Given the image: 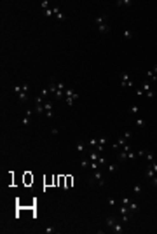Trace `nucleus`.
<instances>
[{
  "mask_svg": "<svg viewBox=\"0 0 157 234\" xmlns=\"http://www.w3.org/2000/svg\"><path fill=\"white\" fill-rule=\"evenodd\" d=\"M49 91H51L54 96L59 100V98H65V91H66V86L63 82H51L49 86Z\"/></svg>",
  "mask_w": 157,
  "mask_h": 234,
  "instance_id": "obj_1",
  "label": "nucleus"
},
{
  "mask_svg": "<svg viewBox=\"0 0 157 234\" xmlns=\"http://www.w3.org/2000/svg\"><path fill=\"white\" fill-rule=\"evenodd\" d=\"M94 25H96V28H98L101 33H108L110 25H108L107 16H96V18H94Z\"/></svg>",
  "mask_w": 157,
  "mask_h": 234,
  "instance_id": "obj_2",
  "label": "nucleus"
},
{
  "mask_svg": "<svg viewBox=\"0 0 157 234\" xmlns=\"http://www.w3.org/2000/svg\"><path fill=\"white\" fill-rule=\"evenodd\" d=\"M131 136H133V133H131V131H126V133H124V135H122V136L119 138V140L112 145V149H113V150H117V152H119V150H121L122 147H124V145L127 143V140H129Z\"/></svg>",
  "mask_w": 157,
  "mask_h": 234,
  "instance_id": "obj_3",
  "label": "nucleus"
},
{
  "mask_svg": "<svg viewBox=\"0 0 157 234\" xmlns=\"http://www.w3.org/2000/svg\"><path fill=\"white\" fill-rule=\"evenodd\" d=\"M89 184H98L100 187L105 185V178H103V175H101V170H94V171L91 173V177H89Z\"/></svg>",
  "mask_w": 157,
  "mask_h": 234,
  "instance_id": "obj_4",
  "label": "nucleus"
},
{
  "mask_svg": "<svg viewBox=\"0 0 157 234\" xmlns=\"http://www.w3.org/2000/svg\"><path fill=\"white\" fill-rule=\"evenodd\" d=\"M28 84H23V86H16V88H14V93L17 94V96H19V100H21V102H26V96H28Z\"/></svg>",
  "mask_w": 157,
  "mask_h": 234,
  "instance_id": "obj_5",
  "label": "nucleus"
},
{
  "mask_svg": "<svg viewBox=\"0 0 157 234\" xmlns=\"http://www.w3.org/2000/svg\"><path fill=\"white\" fill-rule=\"evenodd\" d=\"M119 84L122 86V88H133V80H131L129 74H126V72H122L121 75H119Z\"/></svg>",
  "mask_w": 157,
  "mask_h": 234,
  "instance_id": "obj_6",
  "label": "nucleus"
},
{
  "mask_svg": "<svg viewBox=\"0 0 157 234\" xmlns=\"http://www.w3.org/2000/svg\"><path fill=\"white\" fill-rule=\"evenodd\" d=\"M141 93L143 94H147L148 98H154V86L150 84V80H143V82H141Z\"/></svg>",
  "mask_w": 157,
  "mask_h": 234,
  "instance_id": "obj_7",
  "label": "nucleus"
},
{
  "mask_svg": "<svg viewBox=\"0 0 157 234\" xmlns=\"http://www.w3.org/2000/svg\"><path fill=\"white\" fill-rule=\"evenodd\" d=\"M77 98H78V94L74 93L72 89H66V91H65V102H66V105H68V107L74 105V102L77 100Z\"/></svg>",
  "mask_w": 157,
  "mask_h": 234,
  "instance_id": "obj_8",
  "label": "nucleus"
},
{
  "mask_svg": "<svg viewBox=\"0 0 157 234\" xmlns=\"http://www.w3.org/2000/svg\"><path fill=\"white\" fill-rule=\"evenodd\" d=\"M155 175H157V163L154 161V163H150V164H148V168L145 170V177L150 180V178H154Z\"/></svg>",
  "mask_w": 157,
  "mask_h": 234,
  "instance_id": "obj_9",
  "label": "nucleus"
},
{
  "mask_svg": "<svg viewBox=\"0 0 157 234\" xmlns=\"http://www.w3.org/2000/svg\"><path fill=\"white\" fill-rule=\"evenodd\" d=\"M136 155H140V157H145L148 163H154V161H155V155H154L152 152H147V150H138V152H136Z\"/></svg>",
  "mask_w": 157,
  "mask_h": 234,
  "instance_id": "obj_10",
  "label": "nucleus"
},
{
  "mask_svg": "<svg viewBox=\"0 0 157 234\" xmlns=\"http://www.w3.org/2000/svg\"><path fill=\"white\" fill-rule=\"evenodd\" d=\"M110 231H112V232H115V234H122L126 229H124V225H122L121 222H115V224L112 225V229H110Z\"/></svg>",
  "mask_w": 157,
  "mask_h": 234,
  "instance_id": "obj_11",
  "label": "nucleus"
},
{
  "mask_svg": "<svg viewBox=\"0 0 157 234\" xmlns=\"http://www.w3.org/2000/svg\"><path fill=\"white\" fill-rule=\"evenodd\" d=\"M147 80H154V82H157V66H154L152 70L147 72Z\"/></svg>",
  "mask_w": 157,
  "mask_h": 234,
  "instance_id": "obj_12",
  "label": "nucleus"
},
{
  "mask_svg": "<svg viewBox=\"0 0 157 234\" xmlns=\"http://www.w3.org/2000/svg\"><path fill=\"white\" fill-rule=\"evenodd\" d=\"M100 157H101V152H98V150H93V152H89L87 154V159L89 161H100Z\"/></svg>",
  "mask_w": 157,
  "mask_h": 234,
  "instance_id": "obj_13",
  "label": "nucleus"
},
{
  "mask_svg": "<svg viewBox=\"0 0 157 234\" xmlns=\"http://www.w3.org/2000/svg\"><path fill=\"white\" fill-rule=\"evenodd\" d=\"M44 112H45L47 117H52V114H54V110H52V103H49V102L44 103Z\"/></svg>",
  "mask_w": 157,
  "mask_h": 234,
  "instance_id": "obj_14",
  "label": "nucleus"
},
{
  "mask_svg": "<svg viewBox=\"0 0 157 234\" xmlns=\"http://www.w3.org/2000/svg\"><path fill=\"white\" fill-rule=\"evenodd\" d=\"M105 168H107V171H108V173H115L119 170V164L117 163H107Z\"/></svg>",
  "mask_w": 157,
  "mask_h": 234,
  "instance_id": "obj_15",
  "label": "nucleus"
},
{
  "mask_svg": "<svg viewBox=\"0 0 157 234\" xmlns=\"http://www.w3.org/2000/svg\"><path fill=\"white\" fill-rule=\"evenodd\" d=\"M115 222H117V220H115V217H112V215H108L107 218H105V224H107V227H108V229H112V225L115 224Z\"/></svg>",
  "mask_w": 157,
  "mask_h": 234,
  "instance_id": "obj_16",
  "label": "nucleus"
},
{
  "mask_svg": "<svg viewBox=\"0 0 157 234\" xmlns=\"http://www.w3.org/2000/svg\"><path fill=\"white\" fill-rule=\"evenodd\" d=\"M54 16H56V19H59V21H65L66 19V16L63 12H61L59 9H58V7H54Z\"/></svg>",
  "mask_w": 157,
  "mask_h": 234,
  "instance_id": "obj_17",
  "label": "nucleus"
},
{
  "mask_svg": "<svg viewBox=\"0 0 157 234\" xmlns=\"http://www.w3.org/2000/svg\"><path fill=\"white\" fill-rule=\"evenodd\" d=\"M127 206H129V212H131V213H136V212L140 210L138 203H135V201H129V204H127Z\"/></svg>",
  "mask_w": 157,
  "mask_h": 234,
  "instance_id": "obj_18",
  "label": "nucleus"
},
{
  "mask_svg": "<svg viewBox=\"0 0 157 234\" xmlns=\"http://www.w3.org/2000/svg\"><path fill=\"white\" fill-rule=\"evenodd\" d=\"M122 37H124V40H131L133 37H135V33H133L131 30H124L122 31Z\"/></svg>",
  "mask_w": 157,
  "mask_h": 234,
  "instance_id": "obj_19",
  "label": "nucleus"
},
{
  "mask_svg": "<svg viewBox=\"0 0 157 234\" xmlns=\"http://www.w3.org/2000/svg\"><path fill=\"white\" fill-rule=\"evenodd\" d=\"M75 149H77L78 154H82L84 150H86V143H84V141H77V147H75Z\"/></svg>",
  "mask_w": 157,
  "mask_h": 234,
  "instance_id": "obj_20",
  "label": "nucleus"
},
{
  "mask_svg": "<svg viewBox=\"0 0 157 234\" xmlns=\"http://www.w3.org/2000/svg\"><path fill=\"white\" fill-rule=\"evenodd\" d=\"M129 112H131L133 115H136V117H138V114H140V107H138V105H131V107H129Z\"/></svg>",
  "mask_w": 157,
  "mask_h": 234,
  "instance_id": "obj_21",
  "label": "nucleus"
},
{
  "mask_svg": "<svg viewBox=\"0 0 157 234\" xmlns=\"http://www.w3.org/2000/svg\"><path fill=\"white\" fill-rule=\"evenodd\" d=\"M115 4L121 5V7H126V5H133V2H131V0H117Z\"/></svg>",
  "mask_w": 157,
  "mask_h": 234,
  "instance_id": "obj_22",
  "label": "nucleus"
},
{
  "mask_svg": "<svg viewBox=\"0 0 157 234\" xmlns=\"http://www.w3.org/2000/svg\"><path fill=\"white\" fill-rule=\"evenodd\" d=\"M44 16H54V7H49V9H44Z\"/></svg>",
  "mask_w": 157,
  "mask_h": 234,
  "instance_id": "obj_23",
  "label": "nucleus"
},
{
  "mask_svg": "<svg viewBox=\"0 0 157 234\" xmlns=\"http://www.w3.org/2000/svg\"><path fill=\"white\" fill-rule=\"evenodd\" d=\"M145 119H141V117H136V126H138V128H145Z\"/></svg>",
  "mask_w": 157,
  "mask_h": 234,
  "instance_id": "obj_24",
  "label": "nucleus"
},
{
  "mask_svg": "<svg viewBox=\"0 0 157 234\" xmlns=\"http://www.w3.org/2000/svg\"><path fill=\"white\" fill-rule=\"evenodd\" d=\"M30 117H31V110H28L26 112V117L23 119V126H26V124L30 122Z\"/></svg>",
  "mask_w": 157,
  "mask_h": 234,
  "instance_id": "obj_25",
  "label": "nucleus"
},
{
  "mask_svg": "<svg viewBox=\"0 0 157 234\" xmlns=\"http://www.w3.org/2000/svg\"><path fill=\"white\" fill-rule=\"evenodd\" d=\"M40 7H42V11H44V9H49V7H52V5H51V2H49V0H44L42 4H40Z\"/></svg>",
  "mask_w": 157,
  "mask_h": 234,
  "instance_id": "obj_26",
  "label": "nucleus"
},
{
  "mask_svg": "<svg viewBox=\"0 0 157 234\" xmlns=\"http://www.w3.org/2000/svg\"><path fill=\"white\" fill-rule=\"evenodd\" d=\"M133 192H135V194H140V192H141V184H136V185L133 187Z\"/></svg>",
  "mask_w": 157,
  "mask_h": 234,
  "instance_id": "obj_27",
  "label": "nucleus"
},
{
  "mask_svg": "<svg viewBox=\"0 0 157 234\" xmlns=\"http://www.w3.org/2000/svg\"><path fill=\"white\" fill-rule=\"evenodd\" d=\"M87 145H93V147H96V145H98V138H91V140L87 141Z\"/></svg>",
  "mask_w": 157,
  "mask_h": 234,
  "instance_id": "obj_28",
  "label": "nucleus"
},
{
  "mask_svg": "<svg viewBox=\"0 0 157 234\" xmlns=\"http://www.w3.org/2000/svg\"><path fill=\"white\" fill-rule=\"evenodd\" d=\"M89 164H91V161H89V159H82V163H80V166H82V168H87Z\"/></svg>",
  "mask_w": 157,
  "mask_h": 234,
  "instance_id": "obj_29",
  "label": "nucleus"
},
{
  "mask_svg": "<svg viewBox=\"0 0 157 234\" xmlns=\"http://www.w3.org/2000/svg\"><path fill=\"white\" fill-rule=\"evenodd\" d=\"M105 143H107V138H98V145H101V147H103L105 145ZM98 145H96V147H98Z\"/></svg>",
  "mask_w": 157,
  "mask_h": 234,
  "instance_id": "obj_30",
  "label": "nucleus"
},
{
  "mask_svg": "<svg viewBox=\"0 0 157 234\" xmlns=\"http://www.w3.org/2000/svg\"><path fill=\"white\" fill-rule=\"evenodd\" d=\"M54 232H56V229H54L52 225H51V227H47V229H45V234H54Z\"/></svg>",
  "mask_w": 157,
  "mask_h": 234,
  "instance_id": "obj_31",
  "label": "nucleus"
},
{
  "mask_svg": "<svg viewBox=\"0 0 157 234\" xmlns=\"http://www.w3.org/2000/svg\"><path fill=\"white\" fill-rule=\"evenodd\" d=\"M107 203H108V206H115V199L108 198V199H107Z\"/></svg>",
  "mask_w": 157,
  "mask_h": 234,
  "instance_id": "obj_32",
  "label": "nucleus"
},
{
  "mask_svg": "<svg viewBox=\"0 0 157 234\" xmlns=\"http://www.w3.org/2000/svg\"><path fill=\"white\" fill-rule=\"evenodd\" d=\"M121 204H129V199H127V198H122V199H121Z\"/></svg>",
  "mask_w": 157,
  "mask_h": 234,
  "instance_id": "obj_33",
  "label": "nucleus"
},
{
  "mask_svg": "<svg viewBox=\"0 0 157 234\" xmlns=\"http://www.w3.org/2000/svg\"><path fill=\"white\" fill-rule=\"evenodd\" d=\"M155 178H157V175H155Z\"/></svg>",
  "mask_w": 157,
  "mask_h": 234,
  "instance_id": "obj_34",
  "label": "nucleus"
}]
</instances>
